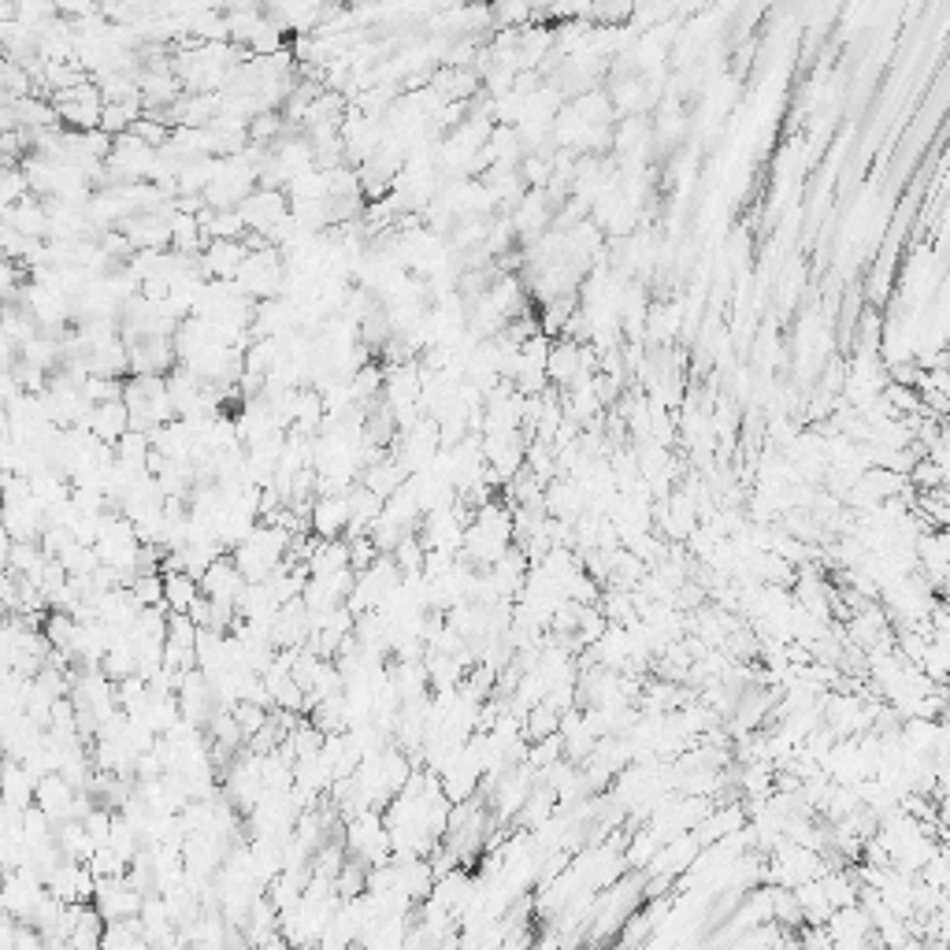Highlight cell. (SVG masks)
Wrapping results in <instances>:
<instances>
[{"label": "cell", "instance_id": "obj_1", "mask_svg": "<svg viewBox=\"0 0 950 950\" xmlns=\"http://www.w3.org/2000/svg\"><path fill=\"white\" fill-rule=\"evenodd\" d=\"M353 524L350 513V497L345 494H319L313 502V516H308V528L319 539H342Z\"/></svg>", "mask_w": 950, "mask_h": 950}, {"label": "cell", "instance_id": "obj_2", "mask_svg": "<svg viewBox=\"0 0 950 950\" xmlns=\"http://www.w3.org/2000/svg\"><path fill=\"white\" fill-rule=\"evenodd\" d=\"M246 583L249 579L242 576V568L234 564V553H220V558L209 564V572H204L201 590L212 601H231V606H238V598H242V590H246Z\"/></svg>", "mask_w": 950, "mask_h": 950}, {"label": "cell", "instance_id": "obj_3", "mask_svg": "<svg viewBox=\"0 0 950 950\" xmlns=\"http://www.w3.org/2000/svg\"><path fill=\"white\" fill-rule=\"evenodd\" d=\"M249 246L246 238H212L201 253V265L209 279H238V268L246 265Z\"/></svg>", "mask_w": 950, "mask_h": 950}, {"label": "cell", "instance_id": "obj_4", "mask_svg": "<svg viewBox=\"0 0 950 950\" xmlns=\"http://www.w3.org/2000/svg\"><path fill=\"white\" fill-rule=\"evenodd\" d=\"M74 798H79V787H74L63 773H49V776L37 779V798H34V802L42 806V810L49 813L56 824L71 821Z\"/></svg>", "mask_w": 950, "mask_h": 950}, {"label": "cell", "instance_id": "obj_5", "mask_svg": "<svg viewBox=\"0 0 950 950\" xmlns=\"http://www.w3.org/2000/svg\"><path fill=\"white\" fill-rule=\"evenodd\" d=\"M90 431L101 442H112V446H116V442L130 431V409H127V401L124 398L97 401V406H93V417H90Z\"/></svg>", "mask_w": 950, "mask_h": 950}, {"label": "cell", "instance_id": "obj_6", "mask_svg": "<svg viewBox=\"0 0 950 950\" xmlns=\"http://www.w3.org/2000/svg\"><path fill=\"white\" fill-rule=\"evenodd\" d=\"M305 564H308V572H313V576H331V572L353 568L350 542H345V539H319L313 558H308Z\"/></svg>", "mask_w": 950, "mask_h": 950}, {"label": "cell", "instance_id": "obj_7", "mask_svg": "<svg viewBox=\"0 0 950 950\" xmlns=\"http://www.w3.org/2000/svg\"><path fill=\"white\" fill-rule=\"evenodd\" d=\"M37 798V776L23 765L19 758H8V773H4V802L12 806H34Z\"/></svg>", "mask_w": 950, "mask_h": 950}, {"label": "cell", "instance_id": "obj_8", "mask_svg": "<svg viewBox=\"0 0 950 950\" xmlns=\"http://www.w3.org/2000/svg\"><path fill=\"white\" fill-rule=\"evenodd\" d=\"M201 595V579H193L190 572H164V598L167 609H178V613H190L193 598Z\"/></svg>", "mask_w": 950, "mask_h": 950}, {"label": "cell", "instance_id": "obj_9", "mask_svg": "<svg viewBox=\"0 0 950 950\" xmlns=\"http://www.w3.org/2000/svg\"><path fill=\"white\" fill-rule=\"evenodd\" d=\"M579 364H583V356H579L576 345L561 342V345H553V350H550V361H546V375H550L553 383H564V387H572V383H576V375H579Z\"/></svg>", "mask_w": 950, "mask_h": 950}, {"label": "cell", "instance_id": "obj_10", "mask_svg": "<svg viewBox=\"0 0 950 950\" xmlns=\"http://www.w3.org/2000/svg\"><path fill=\"white\" fill-rule=\"evenodd\" d=\"M268 717H271L268 705H257V702H234V720H238V728H242V736H246V742H249L253 736H257L260 728H265Z\"/></svg>", "mask_w": 950, "mask_h": 950}, {"label": "cell", "instance_id": "obj_11", "mask_svg": "<svg viewBox=\"0 0 950 950\" xmlns=\"http://www.w3.org/2000/svg\"><path fill=\"white\" fill-rule=\"evenodd\" d=\"M130 590H134L138 606H167L164 598V572H149V576H138L134 583H130Z\"/></svg>", "mask_w": 950, "mask_h": 950}]
</instances>
